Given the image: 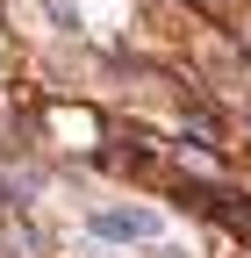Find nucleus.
Segmentation results:
<instances>
[{
    "instance_id": "nucleus-1",
    "label": "nucleus",
    "mask_w": 251,
    "mask_h": 258,
    "mask_svg": "<svg viewBox=\"0 0 251 258\" xmlns=\"http://www.w3.org/2000/svg\"><path fill=\"white\" fill-rule=\"evenodd\" d=\"M158 230V215H144V208H101L93 215V237H151Z\"/></svg>"
}]
</instances>
